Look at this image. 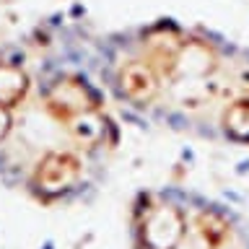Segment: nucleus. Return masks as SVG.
I'll use <instances>...</instances> for the list:
<instances>
[{
    "label": "nucleus",
    "instance_id": "f257e3e1",
    "mask_svg": "<svg viewBox=\"0 0 249 249\" xmlns=\"http://www.w3.org/2000/svg\"><path fill=\"white\" fill-rule=\"evenodd\" d=\"M120 124L93 68L0 54V182L44 208L86 202L112 169Z\"/></svg>",
    "mask_w": 249,
    "mask_h": 249
},
{
    "label": "nucleus",
    "instance_id": "f03ea898",
    "mask_svg": "<svg viewBox=\"0 0 249 249\" xmlns=\"http://www.w3.org/2000/svg\"><path fill=\"white\" fill-rule=\"evenodd\" d=\"M114 109L143 127L249 148V47L159 23L101 44L93 62Z\"/></svg>",
    "mask_w": 249,
    "mask_h": 249
},
{
    "label": "nucleus",
    "instance_id": "7ed1b4c3",
    "mask_svg": "<svg viewBox=\"0 0 249 249\" xmlns=\"http://www.w3.org/2000/svg\"><path fill=\"white\" fill-rule=\"evenodd\" d=\"M130 249H249V215L195 187L138 190L127 213Z\"/></svg>",
    "mask_w": 249,
    "mask_h": 249
}]
</instances>
